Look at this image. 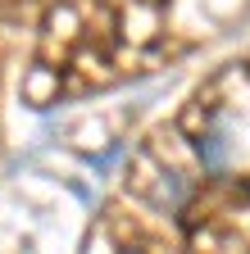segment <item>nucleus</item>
Instances as JSON below:
<instances>
[{"label": "nucleus", "mask_w": 250, "mask_h": 254, "mask_svg": "<svg viewBox=\"0 0 250 254\" xmlns=\"http://www.w3.org/2000/svg\"><path fill=\"white\" fill-rule=\"evenodd\" d=\"M196 154H200L205 173H223V168H228V154H232V145H228V132H223V123H218L214 132H205V136L196 141Z\"/></svg>", "instance_id": "obj_1"}, {"label": "nucleus", "mask_w": 250, "mask_h": 254, "mask_svg": "<svg viewBox=\"0 0 250 254\" xmlns=\"http://www.w3.org/2000/svg\"><path fill=\"white\" fill-rule=\"evenodd\" d=\"M118 154H123V145H114V150H105L100 159H91V168H96V173H105V168L114 164V159H118Z\"/></svg>", "instance_id": "obj_2"}]
</instances>
